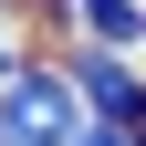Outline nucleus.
Listing matches in <instances>:
<instances>
[{
    "label": "nucleus",
    "instance_id": "obj_1",
    "mask_svg": "<svg viewBox=\"0 0 146 146\" xmlns=\"http://www.w3.org/2000/svg\"><path fill=\"white\" fill-rule=\"evenodd\" d=\"M73 94H84L73 73H42V63H31L21 84L0 94V146H84L94 125L73 115Z\"/></svg>",
    "mask_w": 146,
    "mask_h": 146
},
{
    "label": "nucleus",
    "instance_id": "obj_2",
    "mask_svg": "<svg viewBox=\"0 0 146 146\" xmlns=\"http://www.w3.org/2000/svg\"><path fill=\"white\" fill-rule=\"evenodd\" d=\"M73 84H84V104H94L104 125H125V136H146V84L115 63V52H84L73 63Z\"/></svg>",
    "mask_w": 146,
    "mask_h": 146
},
{
    "label": "nucleus",
    "instance_id": "obj_3",
    "mask_svg": "<svg viewBox=\"0 0 146 146\" xmlns=\"http://www.w3.org/2000/svg\"><path fill=\"white\" fill-rule=\"evenodd\" d=\"M73 11H84L104 42H136V31H146V11H136V0H73Z\"/></svg>",
    "mask_w": 146,
    "mask_h": 146
},
{
    "label": "nucleus",
    "instance_id": "obj_4",
    "mask_svg": "<svg viewBox=\"0 0 146 146\" xmlns=\"http://www.w3.org/2000/svg\"><path fill=\"white\" fill-rule=\"evenodd\" d=\"M84 146H146V136H125V125H94V136H84Z\"/></svg>",
    "mask_w": 146,
    "mask_h": 146
}]
</instances>
